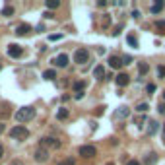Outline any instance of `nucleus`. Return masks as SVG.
Segmentation results:
<instances>
[{
	"label": "nucleus",
	"mask_w": 165,
	"mask_h": 165,
	"mask_svg": "<svg viewBox=\"0 0 165 165\" xmlns=\"http://www.w3.org/2000/svg\"><path fill=\"white\" fill-rule=\"evenodd\" d=\"M115 82H117V85H119V88H124V85H128V82H130V76L120 72L117 78H115Z\"/></svg>",
	"instance_id": "nucleus-7"
},
{
	"label": "nucleus",
	"mask_w": 165,
	"mask_h": 165,
	"mask_svg": "<svg viewBox=\"0 0 165 165\" xmlns=\"http://www.w3.org/2000/svg\"><path fill=\"white\" fill-rule=\"evenodd\" d=\"M136 111H138L140 115H144L148 111V103H138V105H136Z\"/></svg>",
	"instance_id": "nucleus-24"
},
{
	"label": "nucleus",
	"mask_w": 165,
	"mask_h": 165,
	"mask_svg": "<svg viewBox=\"0 0 165 165\" xmlns=\"http://www.w3.org/2000/svg\"><path fill=\"white\" fill-rule=\"evenodd\" d=\"M45 6H47V10H56L60 6V0H47Z\"/></svg>",
	"instance_id": "nucleus-15"
},
{
	"label": "nucleus",
	"mask_w": 165,
	"mask_h": 165,
	"mask_svg": "<svg viewBox=\"0 0 165 165\" xmlns=\"http://www.w3.org/2000/svg\"><path fill=\"white\" fill-rule=\"evenodd\" d=\"M78 154L82 157H85V159H89V157H93L97 154V150H95V146H80L78 148Z\"/></svg>",
	"instance_id": "nucleus-5"
},
{
	"label": "nucleus",
	"mask_w": 165,
	"mask_h": 165,
	"mask_svg": "<svg viewBox=\"0 0 165 165\" xmlns=\"http://www.w3.org/2000/svg\"><path fill=\"white\" fill-rule=\"evenodd\" d=\"M10 136H12L14 140H18V142H24V140H27V138H29V130H27L25 126L18 124V126H14L12 130H10Z\"/></svg>",
	"instance_id": "nucleus-2"
},
{
	"label": "nucleus",
	"mask_w": 165,
	"mask_h": 165,
	"mask_svg": "<svg viewBox=\"0 0 165 165\" xmlns=\"http://www.w3.org/2000/svg\"><path fill=\"white\" fill-rule=\"evenodd\" d=\"M155 29H157V33H159V35H165V21L163 20H159L155 24Z\"/></svg>",
	"instance_id": "nucleus-20"
},
{
	"label": "nucleus",
	"mask_w": 165,
	"mask_h": 165,
	"mask_svg": "<svg viewBox=\"0 0 165 165\" xmlns=\"http://www.w3.org/2000/svg\"><path fill=\"white\" fill-rule=\"evenodd\" d=\"M109 66L111 68H120L123 66V59H120V56H109Z\"/></svg>",
	"instance_id": "nucleus-11"
},
{
	"label": "nucleus",
	"mask_w": 165,
	"mask_h": 165,
	"mask_svg": "<svg viewBox=\"0 0 165 165\" xmlns=\"http://www.w3.org/2000/svg\"><path fill=\"white\" fill-rule=\"evenodd\" d=\"M49 39H51V41H59V39H62V35H60V33H56V35H51Z\"/></svg>",
	"instance_id": "nucleus-31"
},
{
	"label": "nucleus",
	"mask_w": 165,
	"mask_h": 165,
	"mask_svg": "<svg viewBox=\"0 0 165 165\" xmlns=\"http://www.w3.org/2000/svg\"><path fill=\"white\" fill-rule=\"evenodd\" d=\"M60 146H62V142L56 138H49V136L41 138V148H45V150H59Z\"/></svg>",
	"instance_id": "nucleus-3"
},
{
	"label": "nucleus",
	"mask_w": 165,
	"mask_h": 165,
	"mask_svg": "<svg viewBox=\"0 0 165 165\" xmlns=\"http://www.w3.org/2000/svg\"><path fill=\"white\" fill-rule=\"evenodd\" d=\"M132 62V56L130 54H128V56H124V59H123V64H130Z\"/></svg>",
	"instance_id": "nucleus-33"
},
{
	"label": "nucleus",
	"mask_w": 165,
	"mask_h": 165,
	"mask_svg": "<svg viewBox=\"0 0 165 165\" xmlns=\"http://www.w3.org/2000/svg\"><path fill=\"white\" fill-rule=\"evenodd\" d=\"M2 132H4V124H2V123H0V134H2Z\"/></svg>",
	"instance_id": "nucleus-39"
},
{
	"label": "nucleus",
	"mask_w": 165,
	"mask_h": 165,
	"mask_svg": "<svg viewBox=\"0 0 165 165\" xmlns=\"http://www.w3.org/2000/svg\"><path fill=\"white\" fill-rule=\"evenodd\" d=\"M126 165H140V163L136 161V159H128V163H126Z\"/></svg>",
	"instance_id": "nucleus-36"
},
{
	"label": "nucleus",
	"mask_w": 165,
	"mask_h": 165,
	"mask_svg": "<svg viewBox=\"0 0 165 165\" xmlns=\"http://www.w3.org/2000/svg\"><path fill=\"white\" fill-rule=\"evenodd\" d=\"M10 165H25V163L21 161V159H12V161H10Z\"/></svg>",
	"instance_id": "nucleus-32"
},
{
	"label": "nucleus",
	"mask_w": 165,
	"mask_h": 165,
	"mask_svg": "<svg viewBox=\"0 0 165 165\" xmlns=\"http://www.w3.org/2000/svg\"><path fill=\"white\" fill-rule=\"evenodd\" d=\"M128 115H130V111H128V107H119L117 111H115V119H128Z\"/></svg>",
	"instance_id": "nucleus-9"
},
{
	"label": "nucleus",
	"mask_w": 165,
	"mask_h": 165,
	"mask_svg": "<svg viewBox=\"0 0 165 165\" xmlns=\"http://www.w3.org/2000/svg\"><path fill=\"white\" fill-rule=\"evenodd\" d=\"M157 109H159V113H161V115H165V103H161L159 107H157Z\"/></svg>",
	"instance_id": "nucleus-35"
},
{
	"label": "nucleus",
	"mask_w": 165,
	"mask_h": 165,
	"mask_svg": "<svg viewBox=\"0 0 165 165\" xmlns=\"http://www.w3.org/2000/svg\"><path fill=\"white\" fill-rule=\"evenodd\" d=\"M120 29H123V25H117V27H115V31H113V35H115V37H117V35L120 33Z\"/></svg>",
	"instance_id": "nucleus-34"
},
{
	"label": "nucleus",
	"mask_w": 165,
	"mask_h": 165,
	"mask_svg": "<svg viewBox=\"0 0 165 165\" xmlns=\"http://www.w3.org/2000/svg\"><path fill=\"white\" fill-rule=\"evenodd\" d=\"M21 53H24V51H21L20 45H10V47H8V54L12 56V59H18V56H21Z\"/></svg>",
	"instance_id": "nucleus-10"
},
{
	"label": "nucleus",
	"mask_w": 165,
	"mask_h": 165,
	"mask_svg": "<svg viewBox=\"0 0 165 165\" xmlns=\"http://www.w3.org/2000/svg\"><path fill=\"white\" fill-rule=\"evenodd\" d=\"M126 41H128V45H130V47H138V41H136V37H134V35H128V37H126Z\"/></svg>",
	"instance_id": "nucleus-26"
},
{
	"label": "nucleus",
	"mask_w": 165,
	"mask_h": 165,
	"mask_svg": "<svg viewBox=\"0 0 165 165\" xmlns=\"http://www.w3.org/2000/svg\"><path fill=\"white\" fill-rule=\"evenodd\" d=\"M29 31H31V25L29 24H21V25L16 27V35H27Z\"/></svg>",
	"instance_id": "nucleus-12"
},
{
	"label": "nucleus",
	"mask_w": 165,
	"mask_h": 165,
	"mask_svg": "<svg viewBox=\"0 0 165 165\" xmlns=\"http://www.w3.org/2000/svg\"><path fill=\"white\" fill-rule=\"evenodd\" d=\"M14 117H16L18 123H27V120H31V119L35 117V109H33V107H29V105H27V107H21V109L16 111Z\"/></svg>",
	"instance_id": "nucleus-1"
},
{
	"label": "nucleus",
	"mask_w": 165,
	"mask_h": 165,
	"mask_svg": "<svg viewBox=\"0 0 165 165\" xmlns=\"http://www.w3.org/2000/svg\"><path fill=\"white\" fill-rule=\"evenodd\" d=\"M138 72L140 76H146L150 72V66H148V62H140V66H138Z\"/></svg>",
	"instance_id": "nucleus-18"
},
{
	"label": "nucleus",
	"mask_w": 165,
	"mask_h": 165,
	"mask_svg": "<svg viewBox=\"0 0 165 165\" xmlns=\"http://www.w3.org/2000/svg\"><path fill=\"white\" fill-rule=\"evenodd\" d=\"M35 161H39V163H45V161H49V157H51V155H49V150H45V148H37V150H35Z\"/></svg>",
	"instance_id": "nucleus-6"
},
{
	"label": "nucleus",
	"mask_w": 165,
	"mask_h": 165,
	"mask_svg": "<svg viewBox=\"0 0 165 165\" xmlns=\"http://www.w3.org/2000/svg\"><path fill=\"white\" fill-rule=\"evenodd\" d=\"M56 119H59V120L68 119V109H59V113H56Z\"/></svg>",
	"instance_id": "nucleus-22"
},
{
	"label": "nucleus",
	"mask_w": 165,
	"mask_h": 165,
	"mask_svg": "<svg viewBox=\"0 0 165 165\" xmlns=\"http://www.w3.org/2000/svg\"><path fill=\"white\" fill-rule=\"evenodd\" d=\"M157 132V123H155V120H150V123H148V128H146V134L148 136H154Z\"/></svg>",
	"instance_id": "nucleus-13"
},
{
	"label": "nucleus",
	"mask_w": 165,
	"mask_h": 165,
	"mask_svg": "<svg viewBox=\"0 0 165 165\" xmlns=\"http://www.w3.org/2000/svg\"><path fill=\"white\" fill-rule=\"evenodd\" d=\"M0 117H2V119H8V117H10V111H8V107H4V109L0 111Z\"/></svg>",
	"instance_id": "nucleus-28"
},
{
	"label": "nucleus",
	"mask_w": 165,
	"mask_h": 165,
	"mask_svg": "<svg viewBox=\"0 0 165 165\" xmlns=\"http://www.w3.org/2000/svg\"><path fill=\"white\" fill-rule=\"evenodd\" d=\"M59 165H76V159L74 157H66V159H62Z\"/></svg>",
	"instance_id": "nucleus-25"
},
{
	"label": "nucleus",
	"mask_w": 165,
	"mask_h": 165,
	"mask_svg": "<svg viewBox=\"0 0 165 165\" xmlns=\"http://www.w3.org/2000/svg\"><path fill=\"white\" fill-rule=\"evenodd\" d=\"M157 74L161 78H165V66H157Z\"/></svg>",
	"instance_id": "nucleus-29"
},
{
	"label": "nucleus",
	"mask_w": 165,
	"mask_h": 165,
	"mask_svg": "<svg viewBox=\"0 0 165 165\" xmlns=\"http://www.w3.org/2000/svg\"><path fill=\"white\" fill-rule=\"evenodd\" d=\"M43 78H45V80H54V78H56V72H54V70H45Z\"/></svg>",
	"instance_id": "nucleus-23"
},
{
	"label": "nucleus",
	"mask_w": 165,
	"mask_h": 165,
	"mask_svg": "<svg viewBox=\"0 0 165 165\" xmlns=\"http://www.w3.org/2000/svg\"><path fill=\"white\" fill-rule=\"evenodd\" d=\"M54 66H60V68H64V66H68V56L66 54H59V56H54Z\"/></svg>",
	"instance_id": "nucleus-8"
},
{
	"label": "nucleus",
	"mask_w": 165,
	"mask_h": 165,
	"mask_svg": "<svg viewBox=\"0 0 165 165\" xmlns=\"http://www.w3.org/2000/svg\"><path fill=\"white\" fill-rule=\"evenodd\" d=\"M134 124H136V126H144V124H146V117H144V115L134 117Z\"/></svg>",
	"instance_id": "nucleus-21"
},
{
	"label": "nucleus",
	"mask_w": 165,
	"mask_h": 165,
	"mask_svg": "<svg viewBox=\"0 0 165 165\" xmlns=\"http://www.w3.org/2000/svg\"><path fill=\"white\" fill-rule=\"evenodd\" d=\"M93 76H95L97 80H103V78H105V68H103V66H95V70H93Z\"/></svg>",
	"instance_id": "nucleus-14"
},
{
	"label": "nucleus",
	"mask_w": 165,
	"mask_h": 165,
	"mask_svg": "<svg viewBox=\"0 0 165 165\" xmlns=\"http://www.w3.org/2000/svg\"><path fill=\"white\" fill-rule=\"evenodd\" d=\"M74 60L78 62V64H85V62H88L89 60V51H88V49H78V51L74 53Z\"/></svg>",
	"instance_id": "nucleus-4"
},
{
	"label": "nucleus",
	"mask_w": 165,
	"mask_h": 165,
	"mask_svg": "<svg viewBox=\"0 0 165 165\" xmlns=\"http://www.w3.org/2000/svg\"><path fill=\"white\" fill-rule=\"evenodd\" d=\"M2 155H4V148H2V144H0V159H2Z\"/></svg>",
	"instance_id": "nucleus-38"
},
{
	"label": "nucleus",
	"mask_w": 165,
	"mask_h": 165,
	"mask_svg": "<svg viewBox=\"0 0 165 165\" xmlns=\"http://www.w3.org/2000/svg\"><path fill=\"white\" fill-rule=\"evenodd\" d=\"M163 99H165V89H163Z\"/></svg>",
	"instance_id": "nucleus-41"
},
{
	"label": "nucleus",
	"mask_w": 165,
	"mask_h": 165,
	"mask_svg": "<svg viewBox=\"0 0 165 165\" xmlns=\"http://www.w3.org/2000/svg\"><path fill=\"white\" fill-rule=\"evenodd\" d=\"M107 165H115V163H107Z\"/></svg>",
	"instance_id": "nucleus-43"
},
{
	"label": "nucleus",
	"mask_w": 165,
	"mask_h": 165,
	"mask_svg": "<svg viewBox=\"0 0 165 165\" xmlns=\"http://www.w3.org/2000/svg\"><path fill=\"white\" fill-rule=\"evenodd\" d=\"M12 14H14V8H12V6H6V8L2 10V16H12Z\"/></svg>",
	"instance_id": "nucleus-27"
},
{
	"label": "nucleus",
	"mask_w": 165,
	"mask_h": 165,
	"mask_svg": "<svg viewBox=\"0 0 165 165\" xmlns=\"http://www.w3.org/2000/svg\"><path fill=\"white\" fill-rule=\"evenodd\" d=\"M155 161H157V154H154V152H152V154H148V157L144 159V163H146V165H154Z\"/></svg>",
	"instance_id": "nucleus-17"
},
{
	"label": "nucleus",
	"mask_w": 165,
	"mask_h": 165,
	"mask_svg": "<svg viewBox=\"0 0 165 165\" xmlns=\"http://www.w3.org/2000/svg\"><path fill=\"white\" fill-rule=\"evenodd\" d=\"M163 10V2L159 0V2H155V4H152V8H150V12L152 14H157V12H161Z\"/></svg>",
	"instance_id": "nucleus-19"
},
{
	"label": "nucleus",
	"mask_w": 165,
	"mask_h": 165,
	"mask_svg": "<svg viewBox=\"0 0 165 165\" xmlns=\"http://www.w3.org/2000/svg\"><path fill=\"white\" fill-rule=\"evenodd\" d=\"M163 140H165V124H163Z\"/></svg>",
	"instance_id": "nucleus-40"
},
{
	"label": "nucleus",
	"mask_w": 165,
	"mask_h": 165,
	"mask_svg": "<svg viewBox=\"0 0 165 165\" xmlns=\"http://www.w3.org/2000/svg\"><path fill=\"white\" fill-rule=\"evenodd\" d=\"M85 85H88V84H85L84 80H80V82H74V91H76V93L84 91V89H85Z\"/></svg>",
	"instance_id": "nucleus-16"
},
{
	"label": "nucleus",
	"mask_w": 165,
	"mask_h": 165,
	"mask_svg": "<svg viewBox=\"0 0 165 165\" xmlns=\"http://www.w3.org/2000/svg\"><path fill=\"white\" fill-rule=\"evenodd\" d=\"M0 70H2V62H0Z\"/></svg>",
	"instance_id": "nucleus-42"
},
{
	"label": "nucleus",
	"mask_w": 165,
	"mask_h": 165,
	"mask_svg": "<svg viewBox=\"0 0 165 165\" xmlns=\"http://www.w3.org/2000/svg\"><path fill=\"white\" fill-rule=\"evenodd\" d=\"M84 97V91H80V93H76V95H74V99H82Z\"/></svg>",
	"instance_id": "nucleus-37"
},
{
	"label": "nucleus",
	"mask_w": 165,
	"mask_h": 165,
	"mask_svg": "<svg viewBox=\"0 0 165 165\" xmlns=\"http://www.w3.org/2000/svg\"><path fill=\"white\" fill-rule=\"evenodd\" d=\"M146 89H148V93H154V91H155V85H154V84H148Z\"/></svg>",
	"instance_id": "nucleus-30"
}]
</instances>
